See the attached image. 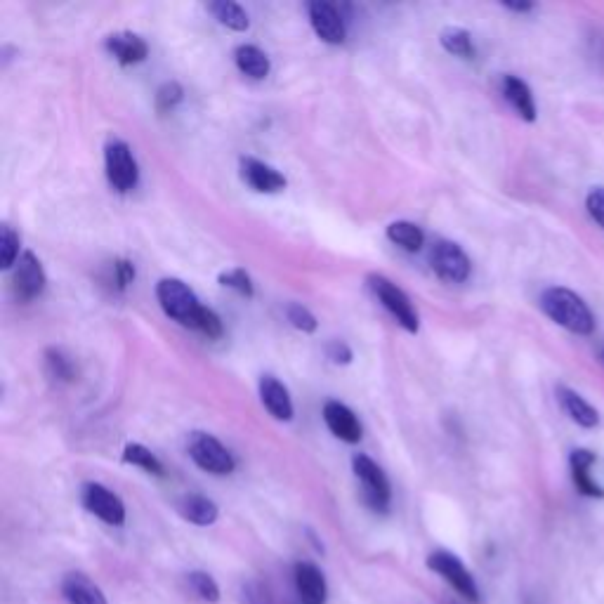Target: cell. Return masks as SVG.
Listing matches in <instances>:
<instances>
[{
  "label": "cell",
  "mask_w": 604,
  "mask_h": 604,
  "mask_svg": "<svg viewBox=\"0 0 604 604\" xmlns=\"http://www.w3.org/2000/svg\"><path fill=\"white\" fill-rule=\"evenodd\" d=\"M208 10L213 12L215 19L222 26L232 31H246L251 26V19H248V12L241 8L239 3H232V0H218V3H210Z\"/></svg>",
  "instance_id": "cell-24"
},
{
  "label": "cell",
  "mask_w": 604,
  "mask_h": 604,
  "mask_svg": "<svg viewBox=\"0 0 604 604\" xmlns=\"http://www.w3.org/2000/svg\"><path fill=\"white\" fill-rule=\"evenodd\" d=\"M15 293L19 300H34L45 291V272L41 260L26 251L15 265Z\"/></svg>",
  "instance_id": "cell-10"
},
{
  "label": "cell",
  "mask_w": 604,
  "mask_h": 604,
  "mask_svg": "<svg viewBox=\"0 0 604 604\" xmlns=\"http://www.w3.org/2000/svg\"><path fill=\"white\" fill-rule=\"evenodd\" d=\"M324 420H326L328 430H331L333 435L340 439V442L357 444L361 439V423L352 413V409H347L345 404L326 402Z\"/></svg>",
  "instance_id": "cell-14"
},
{
  "label": "cell",
  "mask_w": 604,
  "mask_h": 604,
  "mask_svg": "<svg viewBox=\"0 0 604 604\" xmlns=\"http://www.w3.org/2000/svg\"><path fill=\"white\" fill-rule=\"evenodd\" d=\"M352 468L361 484L364 503L376 512L390 510V501H392L390 479L385 477V472L380 470V465L376 461H371L369 456H364V453H357V456L352 458Z\"/></svg>",
  "instance_id": "cell-4"
},
{
  "label": "cell",
  "mask_w": 604,
  "mask_h": 604,
  "mask_svg": "<svg viewBox=\"0 0 604 604\" xmlns=\"http://www.w3.org/2000/svg\"><path fill=\"white\" fill-rule=\"evenodd\" d=\"M156 298H159V305L170 319L192 328L196 326V319H199L203 305L185 281L161 279L159 286H156Z\"/></svg>",
  "instance_id": "cell-2"
},
{
  "label": "cell",
  "mask_w": 604,
  "mask_h": 604,
  "mask_svg": "<svg viewBox=\"0 0 604 604\" xmlns=\"http://www.w3.org/2000/svg\"><path fill=\"white\" fill-rule=\"evenodd\" d=\"M503 5L512 12H531V10H534V5H531V3H503Z\"/></svg>",
  "instance_id": "cell-38"
},
{
  "label": "cell",
  "mask_w": 604,
  "mask_h": 604,
  "mask_svg": "<svg viewBox=\"0 0 604 604\" xmlns=\"http://www.w3.org/2000/svg\"><path fill=\"white\" fill-rule=\"evenodd\" d=\"M196 331H201L206 338H220L222 336V321L218 314L208 307H203L199 319H196Z\"/></svg>",
  "instance_id": "cell-33"
},
{
  "label": "cell",
  "mask_w": 604,
  "mask_h": 604,
  "mask_svg": "<svg viewBox=\"0 0 604 604\" xmlns=\"http://www.w3.org/2000/svg\"><path fill=\"white\" fill-rule=\"evenodd\" d=\"M177 512L182 515V520H187L189 524H196V527H210V524L218 522V505L210 501L208 496L201 494H187L177 501Z\"/></svg>",
  "instance_id": "cell-19"
},
{
  "label": "cell",
  "mask_w": 604,
  "mask_h": 604,
  "mask_svg": "<svg viewBox=\"0 0 604 604\" xmlns=\"http://www.w3.org/2000/svg\"><path fill=\"white\" fill-rule=\"evenodd\" d=\"M234 59H236V67H239L241 74L251 76V78H255V81L267 78L269 69H272L269 57L260 48H255V45H239L234 52Z\"/></svg>",
  "instance_id": "cell-22"
},
{
  "label": "cell",
  "mask_w": 604,
  "mask_h": 604,
  "mask_svg": "<svg viewBox=\"0 0 604 604\" xmlns=\"http://www.w3.org/2000/svg\"><path fill=\"white\" fill-rule=\"evenodd\" d=\"M187 449L192 461L199 465L201 470L210 472V475H232L236 468L232 453L213 435H208V432H194V435L189 437Z\"/></svg>",
  "instance_id": "cell-6"
},
{
  "label": "cell",
  "mask_w": 604,
  "mask_h": 604,
  "mask_svg": "<svg viewBox=\"0 0 604 604\" xmlns=\"http://www.w3.org/2000/svg\"><path fill=\"white\" fill-rule=\"evenodd\" d=\"M182 97H185V90H182L180 83H175V81L163 83L159 88V93H156V109L173 111L177 104L182 102Z\"/></svg>",
  "instance_id": "cell-31"
},
{
  "label": "cell",
  "mask_w": 604,
  "mask_h": 604,
  "mask_svg": "<svg viewBox=\"0 0 604 604\" xmlns=\"http://www.w3.org/2000/svg\"><path fill=\"white\" fill-rule=\"evenodd\" d=\"M503 95L505 100L512 104V109L520 114L524 121H536V102L531 95L529 85L517 76H505L503 78Z\"/></svg>",
  "instance_id": "cell-21"
},
{
  "label": "cell",
  "mask_w": 604,
  "mask_h": 604,
  "mask_svg": "<svg viewBox=\"0 0 604 604\" xmlns=\"http://www.w3.org/2000/svg\"><path fill=\"white\" fill-rule=\"evenodd\" d=\"M62 595L69 604H109L102 588L95 581H90L88 576L81 574V571H71V574L64 576Z\"/></svg>",
  "instance_id": "cell-15"
},
{
  "label": "cell",
  "mask_w": 604,
  "mask_h": 604,
  "mask_svg": "<svg viewBox=\"0 0 604 604\" xmlns=\"http://www.w3.org/2000/svg\"><path fill=\"white\" fill-rule=\"evenodd\" d=\"M569 465H571V479H574L576 489H579L583 496L604 498V489L595 482L593 477H590V468L595 465V453L593 451H588V449L571 451Z\"/></svg>",
  "instance_id": "cell-18"
},
{
  "label": "cell",
  "mask_w": 604,
  "mask_h": 604,
  "mask_svg": "<svg viewBox=\"0 0 604 604\" xmlns=\"http://www.w3.org/2000/svg\"><path fill=\"white\" fill-rule=\"evenodd\" d=\"M260 399L265 404V409L277 420L293 418V399L288 395L286 385L279 383L274 376L260 378Z\"/></svg>",
  "instance_id": "cell-17"
},
{
  "label": "cell",
  "mask_w": 604,
  "mask_h": 604,
  "mask_svg": "<svg viewBox=\"0 0 604 604\" xmlns=\"http://www.w3.org/2000/svg\"><path fill=\"white\" fill-rule=\"evenodd\" d=\"M442 604H458V602H453V600H446V602H442Z\"/></svg>",
  "instance_id": "cell-39"
},
{
  "label": "cell",
  "mask_w": 604,
  "mask_h": 604,
  "mask_svg": "<svg viewBox=\"0 0 604 604\" xmlns=\"http://www.w3.org/2000/svg\"><path fill=\"white\" fill-rule=\"evenodd\" d=\"M286 317L302 333H314L319 326L317 317H314V314L307 310L305 305H298V302H291V305L286 307Z\"/></svg>",
  "instance_id": "cell-30"
},
{
  "label": "cell",
  "mask_w": 604,
  "mask_h": 604,
  "mask_svg": "<svg viewBox=\"0 0 604 604\" xmlns=\"http://www.w3.org/2000/svg\"><path fill=\"white\" fill-rule=\"evenodd\" d=\"M81 503L90 515H95L97 520L109 524V527H123V524H126V505H123V501L114 491L102 487V484H83Z\"/></svg>",
  "instance_id": "cell-8"
},
{
  "label": "cell",
  "mask_w": 604,
  "mask_h": 604,
  "mask_svg": "<svg viewBox=\"0 0 604 604\" xmlns=\"http://www.w3.org/2000/svg\"><path fill=\"white\" fill-rule=\"evenodd\" d=\"M439 41H442V48L449 52V55H456L463 59L475 57V43H472V36L465 29L449 26V29L442 31Z\"/></svg>",
  "instance_id": "cell-25"
},
{
  "label": "cell",
  "mask_w": 604,
  "mask_h": 604,
  "mask_svg": "<svg viewBox=\"0 0 604 604\" xmlns=\"http://www.w3.org/2000/svg\"><path fill=\"white\" fill-rule=\"evenodd\" d=\"M187 583L203 602H210V604L220 602V586L208 571H192V574H187Z\"/></svg>",
  "instance_id": "cell-27"
},
{
  "label": "cell",
  "mask_w": 604,
  "mask_h": 604,
  "mask_svg": "<svg viewBox=\"0 0 604 604\" xmlns=\"http://www.w3.org/2000/svg\"><path fill=\"white\" fill-rule=\"evenodd\" d=\"M241 177H244L248 187H253L260 194H277L286 189V177L277 168L267 166V163L253 159V156L241 159Z\"/></svg>",
  "instance_id": "cell-13"
},
{
  "label": "cell",
  "mask_w": 604,
  "mask_h": 604,
  "mask_svg": "<svg viewBox=\"0 0 604 604\" xmlns=\"http://www.w3.org/2000/svg\"><path fill=\"white\" fill-rule=\"evenodd\" d=\"M244 597L248 604H272V600H269L267 590L258 586V583H248V586H244Z\"/></svg>",
  "instance_id": "cell-37"
},
{
  "label": "cell",
  "mask_w": 604,
  "mask_h": 604,
  "mask_svg": "<svg viewBox=\"0 0 604 604\" xmlns=\"http://www.w3.org/2000/svg\"><path fill=\"white\" fill-rule=\"evenodd\" d=\"M326 354L333 364H350L352 361V350L343 340H331V343L326 345Z\"/></svg>",
  "instance_id": "cell-35"
},
{
  "label": "cell",
  "mask_w": 604,
  "mask_h": 604,
  "mask_svg": "<svg viewBox=\"0 0 604 604\" xmlns=\"http://www.w3.org/2000/svg\"><path fill=\"white\" fill-rule=\"evenodd\" d=\"M369 286H371V291L376 293L380 305H383L385 310L397 319L399 326L406 328L409 333L418 331V314H416V310H413L409 295H406L402 288H399L397 284H392L387 277H380V274H371Z\"/></svg>",
  "instance_id": "cell-5"
},
{
  "label": "cell",
  "mask_w": 604,
  "mask_h": 604,
  "mask_svg": "<svg viewBox=\"0 0 604 604\" xmlns=\"http://www.w3.org/2000/svg\"><path fill=\"white\" fill-rule=\"evenodd\" d=\"M307 10H310V22L314 34H317L321 41L328 45L345 43V36H347L345 22L331 3H310V8Z\"/></svg>",
  "instance_id": "cell-12"
},
{
  "label": "cell",
  "mask_w": 604,
  "mask_h": 604,
  "mask_svg": "<svg viewBox=\"0 0 604 604\" xmlns=\"http://www.w3.org/2000/svg\"><path fill=\"white\" fill-rule=\"evenodd\" d=\"M114 277H116L118 288H126L128 284H133V279H135V267H133V262H128V260H116V262H114Z\"/></svg>",
  "instance_id": "cell-36"
},
{
  "label": "cell",
  "mask_w": 604,
  "mask_h": 604,
  "mask_svg": "<svg viewBox=\"0 0 604 604\" xmlns=\"http://www.w3.org/2000/svg\"><path fill=\"white\" fill-rule=\"evenodd\" d=\"M557 402H560L562 409L567 411V416L574 420V423H579L581 428H597V423H600V413H597L595 406H590L579 392L569 390V387H557Z\"/></svg>",
  "instance_id": "cell-20"
},
{
  "label": "cell",
  "mask_w": 604,
  "mask_h": 604,
  "mask_svg": "<svg viewBox=\"0 0 604 604\" xmlns=\"http://www.w3.org/2000/svg\"><path fill=\"white\" fill-rule=\"evenodd\" d=\"M295 590L302 604H326L328 600V583L321 574V569L312 562H298L293 569Z\"/></svg>",
  "instance_id": "cell-11"
},
{
  "label": "cell",
  "mask_w": 604,
  "mask_h": 604,
  "mask_svg": "<svg viewBox=\"0 0 604 604\" xmlns=\"http://www.w3.org/2000/svg\"><path fill=\"white\" fill-rule=\"evenodd\" d=\"M586 208L597 225L604 229V187H595L590 189L588 199H586Z\"/></svg>",
  "instance_id": "cell-34"
},
{
  "label": "cell",
  "mask_w": 604,
  "mask_h": 604,
  "mask_svg": "<svg viewBox=\"0 0 604 604\" xmlns=\"http://www.w3.org/2000/svg\"><path fill=\"white\" fill-rule=\"evenodd\" d=\"M123 461L128 465H135V468H140L144 472H151V475H159V477L163 475V465L159 458L142 444H128L126 449H123Z\"/></svg>",
  "instance_id": "cell-26"
},
{
  "label": "cell",
  "mask_w": 604,
  "mask_h": 604,
  "mask_svg": "<svg viewBox=\"0 0 604 604\" xmlns=\"http://www.w3.org/2000/svg\"><path fill=\"white\" fill-rule=\"evenodd\" d=\"M17 258H22L19 255V236L5 225L0 229V267L10 269Z\"/></svg>",
  "instance_id": "cell-28"
},
{
  "label": "cell",
  "mask_w": 604,
  "mask_h": 604,
  "mask_svg": "<svg viewBox=\"0 0 604 604\" xmlns=\"http://www.w3.org/2000/svg\"><path fill=\"white\" fill-rule=\"evenodd\" d=\"M220 284L232 288V291L244 295V298H253V293H255L253 281L246 274V269H229V272H222Z\"/></svg>",
  "instance_id": "cell-29"
},
{
  "label": "cell",
  "mask_w": 604,
  "mask_h": 604,
  "mask_svg": "<svg viewBox=\"0 0 604 604\" xmlns=\"http://www.w3.org/2000/svg\"><path fill=\"white\" fill-rule=\"evenodd\" d=\"M432 269L437 272L439 279L449 281V284H463L470 277V258L465 251L453 241H437L430 255Z\"/></svg>",
  "instance_id": "cell-9"
},
{
  "label": "cell",
  "mask_w": 604,
  "mask_h": 604,
  "mask_svg": "<svg viewBox=\"0 0 604 604\" xmlns=\"http://www.w3.org/2000/svg\"><path fill=\"white\" fill-rule=\"evenodd\" d=\"M428 569L442 576L463 600L472 604L482 602V593H479L475 576L470 574V569L465 567L458 555L449 553V550H435V553H430L428 557Z\"/></svg>",
  "instance_id": "cell-3"
},
{
  "label": "cell",
  "mask_w": 604,
  "mask_h": 604,
  "mask_svg": "<svg viewBox=\"0 0 604 604\" xmlns=\"http://www.w3.org/2000/svg\"><path fill=\"white\" fill-rule=\"evenodd\" d=\"M107 50L114 55V59L123 67H133V64H140L147 59L149 48L144 43L142 36L130 34V31H123V34H114L107 38Z\"/></svg>",
  "instance_id": "cell-16"
},
{
  "label": "cell",
  "mask_w": 604,
  "mask_h": 604,
  "mask_svg": "<svg viewBox=\"0 0 604 604\" xmlns=\"http://www.w3.org/2000/svg\"><path fill=\"white\" fill-rule=\"evenodd\" d=\"M387 239H390L395 246L404 248V251H409V253H418L425 244L423 229H420L418 225H413V222H406V220L392 222V225L387 227Z\"/></svg>",
  "instance_id": "cell-23"
},
{
  "label": "cell",
  "mask_w": 604,
  "mask_h": 604,
  "mask_svg": "<svg viewBox=\"0 0 604 604\" xmlns=\"http://www.w3.org/2000/svg\"><path fill=\"white\" fill-rule=\"evenodd\" d=\"M45 364H48V371L52 378L57 380L74 378V366H71V361L59 350H48V354H45Z\"/></svg>",
  "instance_id": "cell-32"
},
{
  "label": "cell",
  "mask_w": 604,
  "mask_h": 604,
  "mask_svg": "<svg viewBox=\"0 0 604 604\" xmlns=\"http://www.w3.org/2000/svg\"><path fill=\"white\" fill-rule=\"evenodd\" d=\"M104 168H107L109 185L114 187L116 192H130V189L137 187L140 168H137L133 151H130L126 142L114 140L107 144V151H104Z\"/></svg>",
  "instance_id": "cell-7"
},
{
  "label": "cell",
  "mask_w": 604,
  "mask_h": 604,
  "mask_svg": "<svg viewBox=\"0 0 604 604\" xmlns=\"http://www.w3.org/2000/svg\"><path fill=\"white\" fill-rule=\"evenodd\" d=\"M541 310L548 314L555 324H560L576 336H590L595 331V317L581 295L569 288L553 286L541 295Z\"/></svg>",
  "instance_id": "cell-1"
}]
</instances>
